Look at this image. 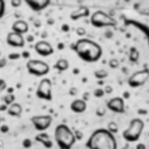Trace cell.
I'll return each instance as SVG.
<instances>
[{"label":"cell","mask_w":149,"mask_h":149,"mask_svg":"<svg viewBox=\"0 0 149 149\" xmlns=\"http://www.w3.org/2000/svg\"><path fill=\"white\" fill-rule=\"evenodd\" d=\"M73 51L77 56L86 63H95L102 58V47L97 42L88 38H80L72 45Z\"/></svg>","instance_id":"cell-1"},{"label":"cell","mask_w":149,"mask_h":149,"mask_svg":"<svg viewBox=\"0 0 149 149\" xmlns=\"http://www.w3.org/2000/svg\"><path fill=\"white\" fill-rule=\"evenodd\" d=\"M88 149H118V143L113 132L107 128H98L89 136L86 141Z\"/></svg>","instance_id":"cell-2"},{"label":"cell","mask_w":149,"mask_h":149,"mask_svg":"<svg viewBox=\"0 0 149 149\" xmlns=\"http://www.w3.org/2000/svg\"><path fill=\"white\" fill-rule=\"evenodd\" d=\"M54 137L59 149H72L76 143V135L67 124L56 126L54 132Z\"/></svg>","instance_id":"cell-3"},{"label":"cell","mask_w":149,"mask_h":149,"mask_svg":"<svg viewBox=\"0 0 149 149\" xmlns=\"http://www.w3.org/2000/svg\"><path fill=\"white\" fill-rule=\"evenodd\" d=\"M144 120L140 118H135L131 120L130 126L123 131V139L128 143H136L140 139L143 131H144Z\"/></svg>","instance_id":"cell-4"},{"label":"cell","mask_w":149,"mask_h":149,"mask_svg":"<svg viewBox=\"0 0 149 149\" xmlns=\"http://www.w3.org/2000/svg\"><path fill=\"white\" fill-rule=\"evenodd\" d=\"M90 24L94 28H111V26H116V20L107 15L103 10H95L92 16H90Z\"/></svg>","instance_id":"cell-5"},{"label":"cell","mask_w":149,"mask_h":149,"mask_svg":"<svg viewBox=\"0 0 149 149\" xmlns=\"http://www.w3.org/2000/svg\"><path fill=\"white\" fill-rule=\"evenodd\" d=\"M26 70L30 74L37 77H43L50 72V65L43 60H37V59H30L26 63Z\"/></svg>","instance_id":"cell-6"},{"label":"cell","mask_w":149,"mask_h":149,"mask_svg":"<svg viewBox=\"0 0 149 149\" xmlns=\"http://www.w3.org/2000/svg\"><path fill=\"white\" fill-rule=\"evenodd\" d=\"M143 16H144L147 20L143 21V20H136V18H127L126 25L132 26V28H135V29H137V30L141 31L143 36H144V38L147 39L148 47H149V12H144Z\"/></svg>","instance_id":"cell-7"},{"label":"cell","mask_w":149,"mask_h":149,"mask_svg":"<svg viewBox=\"0 0 149 149\" xmlns=\"http://www.w3.org/2000/svg\"><path fill=\"white\" fill-rule=\"evenodd\" d=\"M37 97L43 101H51L52 100V82L50 79H42L41 82L37 86L36 92Z\"/></svg>","instance_id":"cell-8"},{"label":"cell","mask_w":149,"mask_h":149,"mask_svg":"<svg viewBox=\"0 0 149 149\" xmlns=\"http://www.w3.org/2000/svg\"><path fill=\"white\" fill-rule=\"evenodd\" d=\"M149 80V70L148 68H144V70H140L137 72L132 73L131 76L128 77V85L131 88H139L143 86Z\"/></svg>","instance_id":"cell-9"},{"label":"cell","mask_w":149,"mask_h":149,"mask_svg":"<svg viewBox=\"0 0 149 149\" xmlns=\"http://www.w3.org/2000/svg\"><path fill=\"white\" fill-rule=\"evenodd\" d=\"M52 123V116L51 115H34L31 118V124L37 131L42 132L46 131Z\"/></svg>","instance_id":"cell-10"},{"label":"cell","mask_w":149,"mask_h":149,"mask_svg":"<svg viewBox=\"0 0 149 149\" xmlns=\"http://www.w3.org/2000/svg\"><path fill=\"white\" fill-rule=\"evenodd\" d=\"M34 50L41 56H50V55L54 54V47L47 41H38L34 45Z\"/></svg>","instance_id":"cell-11"},{"label":"cell","mask_w":149,"mask_h":149,"mask_svg":"<svg viewBox=\"0 0 149 149\" xmlns=\"http://www.w3.org/2000/svg\"><path fill=\"white\" fill-rule=\"evenodd\" d=\"M107 109L113 113L116 114H123L124 113V100L122 97H113L111 100L107 101Z\"/></svg>","instance_id":"cell-12"},{"label":"cell","mask_w":149,"mask_h":149,"mask_svg":"<svg viewBox=\"0 0 149 149\" xmlns=\"http://www.w3.org/2000/svg\"><path fill=\"white\" fill-rule=\"evenodd\" d=\"M24 34L16 33V31H10L7 36V43L12 47H24L25 46V38Z\"/></svg>","instance_id":"cell-13"},{"label":"cell","mask_w":149,"mask_h":149,"mask_svg":"<svg viewBox=\"0 0 149 149\" xmlns=\"http://www.w3.org/2000/svg\"><path fill=\"white\" fill-rule=\"evenodd\" d=\"M26 3L29 8L34 12H41V10H45L47 7L50 5L51 0H24Z\"/></svg>","instance_id":"cell-14"},{"label":"cell","mask_w":149,"mask_h":149,"mask_svg":"<svg viewBox=\"0 0 149 149\" xmlns=\"http://www.w3.org/2000/svg\"><path fill=\"white\" fill-rule=\"evenodd\" d=\"M12 31L20 34H26L29 31V24L24 20H17L12 24Z\"/></svg>","instance_id":"cell-15"},{"label":"cell","mask_w":149,"mask_h":149,"mask_svg":"<svg viewBox=\"0 0 149 149\" xmlns=\"http://www.w3.org/2000/svg\"><path fill=\"white\" fill-rule=\"evenodd\" d=\"M71 110L76 114H81L86 110V102L84 100H73L71 102Z\"/></svg>","instance_id":"cell-16"},{"label":"cell","mask_w":149,"mask_h":149,"mask_svg":"<svg viewBox=\"0 0 149 149\" xmlns=\"http://www.w3.org/2000/svg\"><path fill=\"white\" fill-rule=\"evenodd\" d=\"M86 16H89V8L80 7L71 13V20L76 21V20H80V18H82V17H86Z\"/></svg>","instance_id":"cell-17"},{"label":"cell","mask_w":149,"mask_h":149,"mask_svg":"<svg viewBox=\"0 0 149 149\" xmlns=\"http://www.w3.org/2000/svg\"><path fill=\"white\" fill-rule=\"evenodd\" d=\"M36 140L38 143H41L43 147H46L47 149H50V148H52V141H51V139H50V136L46 134V132H43L42 131L41 134H38L36 136Z\"/></svg>","instance_id":"cell-18"},{"label":"cell","mask_w":149,"mask_h":149,"mask_svg":"<svg viewBox=\"0 0 149 149\" xmlns=\"http://www.w3.org/2000/svg\"><path fill=\"white\" fill-rule=\"evenodd\" d=\"M7 111L10 116H21V114H22V106H21L20 103L13 102L8 106Z\"/></svg>","instance_id":"cell-19"},{"label":"cell","mask_w":149,"mask_h":149,"mask_svg":"<svg viewBox=\"0 0 149 149\" xmlns=\"http://www.w3.org/2000/svg\"><path fill=\"white\" fill-rule=\"evenodd\" d=\"M54 68L56 71H59V72H64V71H67L68 68H70V63H68L67 59H58L56 63L54 64Z\"/></svg>","instance_id":"cell-20"},{"label":"cell","mask_w":149,"mask_h":149,"mask_svg":"<svg viewBox=\"0 0 149 149\" xmlns=\"http://www.w3.org/2000/svg\"><path fill=\"white\" fill-rule=\"evenodd\" d=\"M128 58L132 63H137V60H139V58H140V52L137 51L136 47H131V49H130Z\"/></svg>","instance_id":"cell-21"},{"label":"cell","mask_w":149,"mask_h":149,"mask_svg":"<svg viewBox=\"0 0 149 149\" xmlns=\"http://www.w3.org/2000/svg\"><path fill=\"white\" fill-rule=\"evenodd\" d=\"M1 100H3V102H4L5 105H8V106H9L10 103H13V102H15L16 97L12 94V93H8V94H7V95H4V97H3Z\"/></svg>","instance_id":"cell-22"},{"label":"cell","mask_w":149,"mask_h":149,"mask_svg":"<svg viewBox=\"0 0 149 149\" xmlns=\"http://www.w3.org/2000/svg\"><path fill=\"white\" fill-rule=\"evenodd\" d=\"M109 67L113 68V70H116V68H119V60L116 59V58H111V59L109 60Z\"/></svg>","instance_id":"cell-23"},{"label":"cell","mask_w":149,"mask_h":149,"mask_svg":"<svg viewBox=\"0 0 149 149\" xmlns=\"http://www.w3.org/2000/svg\"><path fill=\"white\" fill-rule=\"evenodd\" d=\"M107 130L110 132H113V134H115V132H118V124H116L115 122H110V123L107 124Z\"/></svg>","instance_id":"cell-24"},{"label":"cell","mask_w":149,"mask_h":149,"mask_svg":"<svg viewBox=\"0 0 149 149\" xmlns=\"http://www.w3.org/2000/svg\"><path fill=\"white\" fill-rule=\"evenodd\" d=\"M4 15H5V1L0 0V20L4 17Z\"/></svg>","instance_id":"cell-25"},{"label":"cell","mask_w":149,"mask_h":149,"mask_svg":"<svg viewBox=\"0 0 149 149\" xmlns=\"http://www.w3.org/2000/svg\"><path fill=\"white\" fill-rule=\"evenodd\" d=\"M21 4H22V0H10V5L13 8H18Z\"/></svg>","instance_id":"cell-26"},{"label":"cell","mask_w":149,"mask_h":149,"mask_svg":"<svg viewBox=\"0 0 149 149\" xmlns=\"http://www.w3.org/2000/svg\"><path fill=\"white\" fill-rule=\"evenodd\" d=\"M7 89V82H5V80L0 79V93L3 92V90Z\"/></svg>","instance_id":"cell-27"},{"label":"cell","mask_w":149,"mask_h":149,"mask_svg":"<svg viewBox=\"0 0 149 149\" xmlns=\"http://www.w3.org/2000/svg\"><path fill=\"white\" fill-rule=\"evenodd\" d=\"M9 58L10 60H16V59H18V58H21V55L20 54H9Z\"/></svg>","instance_id":"cell-28"},{"label":"cell","mask_w":149,"mask_h":149,"mask_svg":"<svg viewBox=\"0 0 149 149\" xmlns=\"http://www.w3.org/2000/svg\"><path fill=\"white\" fill-rule=\"evenodd\" d=\"M22 145L25 148H29V147H31V141L29 139H25V140H24V143H22Z\"/></svg>","instance_id":"cell-29"},{"label":"cell","mask_w":149,"mask_h":149,"mask_svg":"<svg viewBox=\"0 0 149 149\" xmlns=\"http://www.w3.org/2000/svg\"><path fill=\"white\" fill-rule=\"evenodd\" d=\"M103 93H105V92H103V90L97 89V90H95V92H94V95H95V97H101V95H103Z\"/></svg>","instance_id":"cell-30"},{"label":"cell","mask_w":149,"mask_h":149,"mask_svg":"<svg viewBox=\"0 0 149 149\" xmlns=\"http://www.w3.org/2000/svg\"><path fill=\"white\" fill-rule=\"evenodd\" d=\"M94 74H95V76H97V77H101V76H103V77H105L107 73H106L105 71H100V72H95Z\"/></svg>","instance_id":"cell-31"},{"label":"cell","mask_w":149,"mask_h":149,"mask_svg":"<svg viewBox=\"0 0 149 149\" xmlns=\"http://www.w3.org/2000/svg\"><path fill=\"white\" fill-rule=\"evenodd\" d=\"M76 31H77V34H79V36H84V34H85V30H84V29H81V28H79Z\"/></svg>","instance_id":"cell-32"},{"label":"cell","mask_w":149,"mask_h":149,"mask_svg":"<svg viewBox=\"0 0 149 149\" xmlns=\"http://www.w3.org/2000/svg\"><path fill=\"white\" fill-rule=\"evenodd\" d=\"M5 63H7V59H0V68L4 67Z\"/></svg>","instance_id":"cell-33"},{"label":"cell","mask_w":149,"mask_h":149,"mask_svg":"<svg viewBox=\"0 0 149 149\" xmlns=\"http://www.w3.org/2000/svg\"><path fill=\"white\" fill-rule=\"evenodd\" d=\"M136 149H147V147H145L144 144H141V143H140V144H137V147H136Z\"/></svg>","instance_id":"cell-34"},{"label":"cell","mask_w":149,"mask_h":149,"mask_svg":"<svg viewBox=\"0 0 149 149\" xmlns=\"http://www.w3.org/2000/svg\"><path fill=\"white\" fill-rule=\"evenodd\" d=\"M7 109H8V105H5V103H4V105L0 106V111H5Z\"/></svg>","instance_id":"cell-35"},{"label":"cell","mask_w":149,"mask_h":149,"mask_svg":"<svg viewBox=\"0 0 149 149\" xmlns=\"http://www.w3.org/2000/svg\"><path fill=\"white\" fill-rule=\"evenodd\" d=\"M7 131H8V127H7V126H3V127H1V132H3V134H5Z\"/></svg>","instance_id":"cell-36"},{"label":"cell","mask_w":149,"mask_h":149,"mask_svg":"<svg viewBox=\"0 0 149 149\" xmlns=\"http://www.w3.org/2000/svg\"><path fill=\"white\" fill-rule=\"evenodd\" d=\"M0 122H1V118H0Z\"/></svg>","instance_id":"cell-37"}]
</instances>
